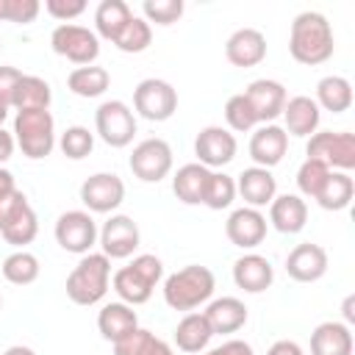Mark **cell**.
I'll list each match as a JSON object with an SVG mask.
<instances>
[{
  "label": "cell",
  "mask_w": 355,
  "mask_h": 355,
  "mask_svg": "<svg viewBox=\"0 0 355 355\" xmlns=\"http://www.w3.org/2000/svg\"><path fill=\"white\" fill-rule=\"evenodd\" d=\"M333 50H336V39L324 14L302 11L294 17L291 33H288V53L294 61L305 67H316V64H324L333 55Z\"/></svg>",
  "instance_id": "6da1fadb"
},
{
  "label": "cell",
  "mask_w": 355,
  "mask_h": 355,
  "mask_svg": "<svg viewBox=\"0 0 355 355\" xmlns=\"http://www.w3.org/2000/svg\"><path fill=\"white\" fill-rule=\"evenodd\" d=\"M44 11L53 19L69 22V19H75L86 11V0H44Z\"/></svg>",
  "instance_id": "ee69618b"
},
{
  "label": "cell",
  "mask_w": 355,
  "mask_h": 355,
  "mask_svg": "<svg viewBox=\"0 0 355 355\" xmlns=\"http://www.w3.org/2000/svg\"><path fill=\"white\" fill-rule=\"evenodd\" d=\"M344 319H347L344 324H352V322H355V297H352V294L344 300Z\"/></svg>",
  "instance_id": "db71d44e"
},
{
  "label": "cell",
  "mask_w": 355,
  "mask_h": 355,
  "mask_svg": "<svg viewBox=\"0 0 355 355\" xmlns=\"http://www.w3.org/2000/svg\"><path fill=\"white\" fill-rule=\"evenodd\" d=\"M211 338H214V330H211L208 319L197 311L186 313L175 327V344L183 352H202Z\"/></svg>",
  "instance_id": "4316f807"
},
{
  "label": "cell",
  "mask_w": 355,
  "mask_h": 355,
  "mask_svg": "<svg viewBox=\"0 0 355 355\" xmlns=\"http://www.w3.org/2000/svg\"><path fill=\"white\" fill-rule=\"evenodd\" d=\"M211 169H205L202 164H183L175 175H172V191L180 202L186 205H202V191L208 183Z\"/></svg>",
  "instance_id": "484cf974"
},
{
  "label": "cell",
  "mask_w": 355,
  "mask_h": 355,
  "mask_svg": "<svg viewBox=\"0 0 355 355\" xmlns=\"http://www.w3.org/2000/svg\"><path fill=\"white\" fill-rule=\"evenodd\" d=\"M316 105L324 108V111H333V114H344L349 111L352 105V86L347 78L341 75H327L316 83Z\"/></svg>",
  "instance_id": "4dcf8cb0"
},
{
  "label": "cell",
  "mask_w": 355,
  "mask_h": 355,
  "mask_svg": "<svg viewBox=\"0 0 355 355\" xmlns=\"http://www.w3.org/2000/svg\"><path fill=\"white\" fill-rule=\"evenodd\" d=\"M67 86H69L72 94L92 100V97L105 94V89L111 86V75H108L105 67H94V64H89V67H75V69L67 75Z\"/></svg>",
  "instance_id": "f546056e"
},
{
  "label": "cell",
  "mask_w": 355,
  "mask_h": 355,
  "mask_svg": "<svg viewBox=\"0 0 355 355\" xmlns=\"http://www.w3.org/2000/svg\"><path fill=\"white\" fill-rule=\"evenodd\" d=\"M6 116H8V105H6V103H0V128H3Z\"/></svg>",
  "instance_id": "9f6ffc18"
},
{
  "label": "cell",
  "mask_w": 355,
  "mask_h": 355,
  "mask_svg": "<svg viewBox=\"0 0 355 355\" xmlns=\"http://www.w3.org/2000/svg\"><path fill=\"white\" fill-rule=\"evenodd\" d=\"M50 100H53V92H50V83L44 78H39V75H22V80L17 83L11 108H17V111L50 108Z\"/></svg>",
  "instance_id": "d6a6232c"
},
{
  "label": "cell",
  "mask_w": 355,
  "mask_h": 355,
  "mask_svg": "<svg viewBox=\"0 0 355 355\" xmlns=\"http://www.w3.org/2000/svg\"><path fill=\"white\" fill-rule=\"evenodd\" d=\"M139 327V316H136V311L130 308V305H125V302H108V305H103L100 308V313H97V330H100V336L105 338V341H119L122 336H128V333H133Z\"/></svg>",
  "instance_id": "d4e9b609"
},
{
  "label": "cell",
  "mask_w": 355,
  "mask_h": 355,
  "mask_svg": "<svg viewBox=\"0 0 355 355\" xmlns=\"http://www.w3.org/2000/svg\"><path fill=\"white\" fill-rule=\"evenodd\" d=\"M14 141L19 144L22 155L39 161L47 158L55 147V122L47 108L17 111L14 116Z\"/></svg>",
  "instance_id": "277c9868"
},
{
  "label": "cell",
  "mask_w": 355,
  "mask_h": 355,
  "mask_svg": "<svg viewBox=\"0 0 355 355\" xmlns=\"http://www.w3.org/2000/svg\"><path fill=\"white\" fill-rule=\"evenodd\" d=\"M225 58L233 67L250 69L266 58V36L258 28H239L225 42Z\"/></svg>",
  "instance_id": "9a60e30c"
},
{
  "label": "cell",
  "mask_w": 355,
  "mask_h": 355,
  "mask_svg": "<svg viewBox=\"0 0 355 355\" xmlns=\"http://www.w3.org/2000/svg\"><path fill=\"white\" fill-rule=\"evenodd\" d=\"M114 291H116V297H119V302H125V305H144L150 297H153V283L141 275V272H136L130 263L128 266H122L116 275H114Z\"/></svg>",
  "instance_id": "f1b7e54d"
},
{
  "label": "cell",
  "mask_w": 355,
  "mask_h": 355,
  "mask_svg": "<svg viewBox=\"0 0 355 355\" xmlns=\"http://www.w3.org/2000/svg\"><path fill=\"white\" fill-rule=\"evenodd\" d=\"M50 47L55 55L78 64V67H89L97 61L100 55V39L94 31L75 25V22H64L50 33Z\"/></svg>",
  "instance_id": "5b68a950"
},
{
  "label": "cell",
  "mask_w": 355,
  "mask_h": 355,
  "mask_svg": "<svg viewBox=\"0 0 355 355\" xmlns=\"http://www.w3.org/2000/svg\"><path fill=\"white\" fill-rule=\"evenodd\" d=\"M39 11H42L39 0H0V19L3 22L28 25L39 17Z\"/></svg>",
  "instance_id": "b9f144b4"
},
{
  "label": "cell",
  "mask_w": 355,
  "mask_h": 355,
  "mask_svg": "<svg viewBox=\"0 0 355 355\" xmlns=\"http://www.w3.org/2000/svg\"><path fill=\"white\" fill-rule=\"evenodd\" d=\"M58 147H61V153H64L67 158L80 161V158H86V155L94 150V133H92L89 128H83V125H72V128H67V130L61 133Z\"/></svg>",
  "instance_id": "f35d334b"
},
{
  "label": "cell",
  "mask_w": 355,
  "mask_h": 355,
  "mask_svg": "<svg viewBox=\"0 0 355 355\" xmlns=\"http://www.w3.org/2000/svg\"><path fill=\"white\" fill-rule=\"evenodd\" d=\"M0 311H3V294H0Z\"/></svg>",
  "instance_id": "6f0895ef"
},
{
  "label": "cell",
  "mask_w": 355,
  "mask_h": 355,
  "mask_svg": "<svg viewBox=\"0 0 355 355\" xmlns=\"http://www.w3.org/2000/svg\"><path fill=\"white\" fill-rule=\"evenodd\" d=\"M266 355H305V352H302V347H300L297 341L280 338V341H275V344L269 347V352H266Z\"/></svg>",
  "instance_id": "681fc988"
},
{
  "label": "cell",
  "mask_w": 355,
  "mask_h": 355,
  "mask_svg": "<svg viewBox=\"0 0 355 355\" xmlns=\"http://www.w3.org/2000/svg\"><path fill=\"white\" fill-rule=\"evenodd\" d=\"M225 236L241 250H255L266 239V216L258 208H236L225 222Z\"/></svg>",
  "instance_id": "5bb4252c"
},
{
  "label": "cell",
  "mask_w": 355,
  "mask_h": 355,
  "mask_svg": "<svg viewBox=\"0 0 355 355\" xmlns=\"http://www.w3.org/2000/svg\"><path fill=\"white\" fill-rule=\"evenodd\" d=\"M94 128L108 147L119 150V147H128L136 136V114L122 100H105L94 111Z\"/></svg>",
  "instance_id": "52a82bcc"
},
{
  "label": "cell",
  "mask_w": 355,
  "mask_h": 355,
  "mask_svg": "<svg viewBox=\"0 0 355 355\" xmlns=\"http://www.w3.org/2000/svg\"><path fill=\"white\" fill-rule=\"evenodd\" d=\"M244 97L250 100V105H252L258 122H263V125L275 122V119L283 114V105H286V100H288V97H286V86L277 83V80H272V78H258V80H252V83L244 89Z\"/></svg>",
  "instance_id": "2e32d148"
},
{
  "label": "cell",
  "mask_w": 355,
  "mask_h": 355,
  "mask_svg": "<svg viewBox=\"0 0 355 355\" xmlns=\"http://www.w3.org/2000/svg\"><path fill=\"white\" fill-rule=\"evenodd\" d=\"M275 280V269L269 263V258L258 255V252H247L233 263V283L239 288H244L247 294H261L272 286Z\"/></svg>",
  "instance_id": "ffe728a7"
},
{
  "label": "cell",
  "mask_w": 355,
  "mask_h": 355,
  "mask_svg": "<svg viewBox=\"0 0 355 355\" xmlns=\"http://www.w3.org/2000/svg\"><path fill=\"white\" fill-rule=\"evenodd\" d=\"M14 144H17V141H14V136H11L8 130H3V128H0V164H6V161L14 155Z\"/></svg>",
  "instance_id": "f907efd6"
},
{
  "label": "cell",
  "mask_w": 355,
  "mask_h": 355,
  "mask_svg": "<svg viewBox=\"0 0 355 355\" xmlns=\"http://www.w3.org/2000/svg\"><path fill=\"white\" fill-rule=\"evenodd\" d=\"M97 222L92 219L89 211H67L55 222V241L61 250L72 255H86L97 244Z\"/></svg>",
  "instance_id": "30bf717a"
},
{
  "label": "cell",
  "mask_w": 355,
  "mask_h": 355,
  "mask_svg": "<svg viewBox=\"0 0 355 355\" xmlns=\"http://www.w3.org/2000/svg\"><path fill=\"white\" fill-rule=\"evenodd\" d=\"M286 150H288V133L275 122L261 125L250 139V158L255 161V166H263V169L277 166Z\"/></svg>",
  "instance_id": "e0dca14e"
},
{
  "label": "cell",
  "mask_w": 355,
  "mask_h": 355,
  "mask_svg": "<svg viewBox=\"0 0 355 355\" xmlns=\"http://www.w3.org/2000/svg\"><path fill=\"white\" fill-rule=\"evenodd\" d=\"M133 19V11L125 0H103L94 11V28H97V36L108 39L114 44V39L125 31V25Z\"/></svg>",
  "instance_id": "83f0119b"
},
{
  "label": "cell",
  "mask_w": 355,
  "mask_h": 355,
  "mask_svg": "<svg viewBox=\"0 0 355 355\" xmlns=\"http://www.w3.org/2000/svg\"><path fill=\"white\" fill-rule=\"evenodd\" d=\"M111 283V258L103 252L80 255L78 266L67 275V297L75 305H97Z\"/></svg>",
  "instance_id": "3957f363"
},
{
  "label": "cell",
  "mask_w": 355,
  "mask_h": 355,
  "mask_svg": "<svg viewBox=\"0 0 355 355\" xmlns=\"http://www.w3.org/2000/svg\"><path fill=\"white\" fill-rule=\"evenodd\" d=\"M236 194H241L250 208H263L277 197V180L272 169L247 166L236 180Z\"/></svg>",
  "instance_id": "d6986e66"
},
{
  "label": "cell",
  "mask_w": 355,
  "mask_h": 355,
  "mask_svg": "<svg viewBox=\"0 0 355 355\" xmlns=\"http://www.w3.org/2000/svg\"><path fill=\"white\" fill-rule=\"evenodd\" d=\"M352 197H355V180L349 178V172H330L313 200L324 211H344L352 202Z\"/></svg>",
  "instance_id": "1f68e13d"
},
{
  "label": "cell",
  "mask_w": 355,
  "mask_h": 355,
  "mask_svg": "<svg viewBox=\"0 0 355 355\" xmlns=\"http://www.w3.org/2000/svg\"><path fill=\"white\" fill-rule=\"evenodd\" d=\"M225 119H227V128L236 130V133H247V130H252L258 125V116H255L250 100L244 97V92L227 97V103H225Z\"/></svg>",
  "instance_id": "74e56055"
},
{
  "label": "cell",
  "mask_w": 355,
  "mask_h": 355,
  "mask_svg": "<svg viewBox=\"0 0 355 355\" xmlns=\"http://www.w3.org/2000/svg\"><path fill=\"white\" fill-rule=\"evenodd\" d=\"M97 239L105 258H130L141 241V233L128 214H111Z\"/></svg>",
  "instance_id": "4fadbf2b"
},
{
  "label": "cell",
  "mask_w": 355,
  "mask_h": 355,
  "mask_svg": "<svg viewBox=\"0 0 355 355\" xmlns=\"http://www.w3.org/2000/svg\"><path fill=\"white\" fill-rule=\"evenodd\" d=\"M308 158L327 164L330 169H355V136L349 130H316L305 144Z\"/></svg>",
  "instance_id": "8992f818"
},
{
  "label": "cell",
  "mask_w": 355,
  "mask_h": 355,
  "mask_svg": "<svg viewBox=\"0 0 355 355\" xmlns=\"http://www.w3.org/2000/svg\"><path fill=\"white\" fill-rule=\"evenodd\" d=\"M283 119H286V128H283L286 133L305 139V136H313V133H316L319 119H322V111H319V105H316L313 97L297 94V97L286 100V105H283Z\"/></svg>",
  "instance_id": "44dd1931"
},
{
  "label": "cell",
  "mask_w": 355,
  "mask_h": 355,
  "mask_svg": "<svg viewBox=\"0 0 355 355\" xmlns=\"http://www.w3.org/2000/svg\"><path fill=\"white\" fill-rule=\"evenodd\" d=\"M3 355H36L31 347H22V344H14V347H8Z\"/></svg>",
  "instance_id": "11a10c76"
},
{
  "label": "cell",
  "mask_w": 355,
  "mask_h": 355,
  "mask_svg": "<svg viewBox=\"0 0 355 355\" xmlns=\"http://www.w3.org/2000/svg\"><path fill=\"white\" fill-rule=\"evenodd\" d=\"M150 42H153V28H150V22L141 19V17H133V19L125 25V31L114 39V47L122 50V53H141V50L150 47Z\"/></svg>",
  "instance_id": "8d00e7d4"
},
{
  "label": "cell",
  "mask_w": 355,
  "mask_h": 355,
  "mask_svg": "<svg viewBox=\"0 0 355 355\" xmlns=\"http://www.w3.org/2000/svg\"><path fill=\"white\" fill-rule=\"evenodd\" d=\"M202 316L208 319L214 336H227V333H236L247 324V305L239 300V297H219V300H211L208 308L202 311Z\"/></svg>",
  "instance_id": "603a6c76"
},
{
  "label": "cell",
  "mask_w": 355,
  "mask_h": 355,
  "mask_svg": "<svg viewBox=\"0 0 355 355\" xmlns=\"http://www.w3.org/2000/svg\"><path fill=\"white\" fill-rule=\"evenodd\" d=\"M19 80H22V72L17 67H0V103H6L8 108H11V100H14Z\"/></svg>",
  "instance_id": "7dc6e473"
},
{
  "label": "cell",
  "mask_w": 355,
  "mask_h": 355,
  "mask_svg": "<svg viewBox=\"0 0 355 355\" xmlns=\"http://www.w3.org/2000/svg\"><path fill=\"white\" fill-rule=\"evenodd\" d=\"M39 272H42L39 258L28 250H17L3 261V277L14 286H31L39 277Z\"/></svg>",
  "instance_id": "836d02e7"
},
{
  "label": "cell",
  "mask_w": 355,
  "mask_h": 355,
  "mask_svg": "<svg viewBox=\"0 0 355 355\" xmlns=\"http://www.w3.org/2000/svg\"><path fill=\"white\" fill-rule=\"evenodd\" d=\"M150 341H153V333L144 330V327H136L133 333H128L119 341H114V355H141Z\"/></svg>",
  "instance_id": "7bdbcfd3"
},
{
  "label": "cell",
  "mask_w": 355,
  "mask_h": 355,
  "mask_svg": "<svg viewBox=\"0 0 355 355\" xmlns=\"http://www.w3.org/2000/svg\"><path fill=\"white\" fill-rule=\"evenodd\" d=\"M141 355H175V352H172V347H169L166 341H161V338L153 336V341L147 344V349H144Z\"/></svg>",
  "instance_id": "f5cc1de1"
},
{
  "label": "cell",
  "mask_w": 355,
  "mask_h": 355,
  "mask_svg": "<svg viewBox=\"0 0 355 355\" xmlns=\"http://www.w3.org/2000/svg\"><path fill=\"white\" fill-rule=\"evenodd\" d=\"M128 164H130V172L139 180L158 183V180H164L172 172V147L164 139H158V136L144 139V141H139L133 147Z\"/></svg>",
  "instance_id": "9c48e42d"
},
{
  "label": "cell",
  "mask_w": 355,
  "mask_h": 355,
  "mask_svg": "<svg viewBox=\"0 0 355 355\" xmlns=\"http://www.w3.org/2000/svg\"><path fill=\"white\" fill-rule=\"evenodd\" d=\"M36 233H39V219H36V211H33L31 205L22 208V211L0 230V236H3L8 244L19 247V250H25V244H31V241L36 239Z\"/></svg>",
  "instance_id": "d590c367"
},
{
  "label": "cell",
  "mask_w": 355,
  "mask_h": 355,
  "mask_svg": "<svg viewBox=\"0 0 355 355\" xmlns=\"http://www.w3.org/2000/svg\"><path fill=\"white\" fill-rule=\"evenodd\" d=\"M0 53H3V42H0Z\"/></svg>",
  "instance_id": "680465c9"
},
{
  "label": "cell",
  "mask_w": 355,
  "mask_h": 355,
  "mask_svg": "<svg viewBox=\"0 0 355 355\" xmlns=\"http://www.w3.org/2000/svg\"><path fill=\"white\" fill-rule=\"evenodd\" d=\"M236 136L227 130V128H219V125H208L197 133L194 139V155H197V164H202L205 169H216V166H225L236 158Z\"/></svg>",
  "instance_id": "7c38bea8"
},
{
  "label": "cell",
  "mask_w": 355,
  "mask_h": 355,
  "mask_svg": "<svg viewBox=\"0 0 355 355\" xmlns=\"http://www.w3.org/2000/svg\"><path fill=\"white\" fill-rule=\"evenodd\" d=\"M233 200H236V180L225 172H211L202 191V205L211 211H222V208H230Z\"/></svg>",
  "instance_id": "e575fe53"
},
{
  "label": "cell",
  "mask_w": 355,
  "mask_h": 355,
  "mask_svg": "<svg viewBox=\"0 0 355 355\" xmlns=\"http://www.w3.org/2000/svg\"><path fill=\"white\" fill-rule=\"evenodd\" d=\"M205 355H255V352H252V347H250L247 341L230 338V341H225L222 347H214V349L205 352Z\"/></svg>",
  "instance_id": "c3c4849f"
},
{
  "label": "cell",
  "mask_w": 355,
  "mask_h": 355,
  "mask_svg": "<svg viewBox=\"0 0 355 355\" xmlns=\"http://www.w3.org/2000/svg\"><path fill=\"white\" fill-rule=\"evenodd\" d=\"M11 191H17L14 175H11L8 169H3V166H0V200H3V197H8Z\"/></svg>",
  "instance_id": "816d5d0a"
},
{
  "label": "cell",
  "mask_w": 355,
  "mask_h": 355,
  "mask_svg": "<svg viewBox=\"0 0 355 355\" xmlns=\"http://www.w3.org/2000/svg\"><path fill=\"white\" fill-rule=\"evenodd\" d=\"M352 330L344 322H322L311 333V355H352Z\"/></svg>",
  "instance_id": "cb8c5ba5"
},
{
  "label": "cell",
  "mask_w": 355,
  "mask_h": 355,
  "mask_svg": "<svg viewBox=\"0 0 355 355\" xmlns=\"http://www.w3.org/2000/svg\"><path fill=\"white\" fill-rule=\"evenodd\" d=\"M133 108L150 122H166L178 111V92L161 78H144L133 89Z\"/></svg>",
  "instance_id": "ba28073f"
},
{
  "label": "cell",
  "mask_w": 355,
  "mask_h": 355,
  "mask_svg": "<svg viewBox=\"0 0 355 355\" xmlns=\"http://www.w3.org/2000/svg\"><path fill=\"white\" fill-rule=\"evenodd\" d=\"M28 205H31V202H28V197H25L19 189L11 191L8 197H3V200H0V230H3V227H6L22 208H28Z\"/></svg>",
  "instance_id": "bcb514c9"
},
{
  "label": "cell",
  "mask_w": 355,
  "mask_h": 355,
  "mask_svg": "<svg viewBox=\"0 0 355 355\" xmlns=\"http://www.w3.org/2000/svg\"><path fill=\"white\" fill-rule=\"evenodd\" d=\"M216 288V277L208 266L200 263H189L178 272H172L164 280V302L172 311H186L191 313L194 308H200L202 302H208L214 297Z\"/></svg>",
  "instance_id": "7a4b0ae2"
},
{
  "label": "cell",
  "mask_w": 355,
  "mask_h": 355,
  "mask_svg": "<svg viewBox=\"0 0 355 355\" xmlns=\"http://www.w3.org/2000/svg\"><path fill=\"white\" fill-rule=\"evenodd\" d=\"M130 266L136 269V272H141L153 286L164 277V263H161V258H155V255H150V252H144V255H136L133 261H130Z\"/></svg>",
  "instance_id": "f6af8a7d"
},
{
  "label": "cell",
  "mask_w": 355,
  "mask_h": 355,
  "mask_svg": "<svg viewBox=\"0 0 355 355\" xmlns=\"http://www.w3.org/2000/svg\"><path fill=\"white\" fill-rule=\"evenodd\" d=\"M333 169L327 166V164H322V161H316V158H305L302 161V166L297 169V189L305 194V197H316L319 194V189L324 186V180H327V175H330Z\"/></svg>",
  "instance_id": "ab89813d"
},
{
  "label": "cell",
  "mask_w": 355,
  "mask_h": 355,
  "mask_svg": "<svg viewBox=\"0 0 355 355\" xmlns=\"http://www.w3.org/2000/svg\"><path fill=\"white\" fill-rule=\"evenodd\" d=\"M269 222L275 230L294 236L305 227L308 222V205L300 194H280L269 202Z\"/></svg>",
  "instance_id": "7402d4cb"
},
{
  "label": "cell",
  "mask_w": 355,
  "mask_h": 355,
  "mask_svg": "<svg viewBox=\"0 0 355 355\" xmlns=\"http://www.w3.org/2000/svg\"><path fill=\"white\" fill-rule=\"evenodd\" d=\"M144 19L155 25H172L183 17V0H144Z\"/></svg>",
  "instance_id": "60d3db41"
},
{
  "label": "cell",
  "mask_w": 355,
  "mask_h": 355,
  "mask_svg": "<svg viewBox=\"0 0 355 355\" xmlns=\"http://www.w3.org/2000/svg\"><path fill=\"white\" fill-rule=\"evenodd\" d=\"M125 200V183L114 172H94L80 183V202L89 214H111Z\"/></svg>",
  "instance_id": "8fae6325"
},
{
  "label": "cell",
  "mask_w": 355,
  "mask_h": 355,
  "mask_svg": "<svg viewBox=\"0 0 355 355\" xmlns=\"http://www.w3.org/2000/svg\"><path fill=\"white\" fill-rule=\"evenodd\" d=\"M286 272L297 283H316L327 272V252L319 244H297L286 258Z\"/></svg>",
  "instance_id": "ac0fdd59"
}]
</instances>
